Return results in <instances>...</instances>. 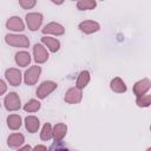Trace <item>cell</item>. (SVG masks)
Wrapping results in <instances>:
<instances>
[{"mask_svg":"<svg viewBox=\"0 0 151 151\" xmlns=\"http://www.w3.org/2000/svg\"><path fill=\"white\" fill-rule=\"evenodd\" d=\"M5 41L9 45V46H14V47H22V48H27L29 46V40L26 35L24 34H6L5 37Z\"/></svg>","mask_w":151,"mask_h":151,"instance_id":"1","label":"cell"},{"mask_svg":"<svg viewBox=\"0 0 151 151\" xmlns=\"http://www.w3.org/2000/svg\"><path fill=\"white\" fill-rule=\"evenodd\" d=\"M40 74H41V67L40 66H38V65L31 66L28 70H26V72L24 74V81H25V84L28 85V86L34 85L38 81Z\"/></svg>","mask_w":151,"mask_h":151,"instance_id":"2","label":"cell"},{"mask_svg":"<svg viewBox=\"0 0 151 151\" xmlns=\"http://www.w3.org/2000/svg\"><path fill=\"white\" fill-rule=\"evenodd\" d=\"M58 87V84L54 83V81H51V80H46V81H42L39 87L37 88V97L39 99H45L50 93H52L55 88Z\"/></svg>","mask_w":151,"mask_h":151,"instance_id":"3","label":"cell"},{"mask_svg":"<svg viewBox=\"0 0 151 151\" xmlns=\"http://www.w3.org/2000/svg\"><path fill=\"white\" fill-rule=\"evenodd\" d=\"M4 105L7 111H18L21 107L19 94L15 92H9L4 99Z\"/></svg>","mask_w":151,"mask_h":151,"instance_id":"4","label":"cell"},{"mask_svg":"<svg viewBox=\"0 0 151 151\" xmlns=\"http://www.w3.org/2000/svg\"><path fill=\"white\" fill-rule=\"evenodd\" d=\"M42 14L41 13H37V12H33V13H27L26 14V24H27V27L29 31L34 32L37 31L41 24H42Z\"/></svg>","mask_w":151,"mask_h":151,"instance_id":"5","label":"cell"},{"mask_svg":"<svg viewBox=\"0 0 151 151\" xmlns=\"http://www.w3.org/2000/svg\"><path fill=\"white\" fill-rule=\"evenodd\" d=\"M5 77L7 79V81L9 83L11 86H19L21 84V72L18 70V68H7L6 72H5Z\"/></svg>","mask_w":151,"mask_h":151,"instance_id":"6","label":"cell"},{"mask_svg":"<svg viewBox=\"0 0 151 151\" xmlns=\"http://www.w3.org/2000/svg\"><path fill=\"white\" fill-rule=\"evenodd\" d=\"M81 98H83L81 90H79L77 87L68 88L65 93V97H64V99L67 104H78V103H80Z\"/></svg>","mask_w":151,"mask_h":151,"instance_id":"7","label":"cell"},{"mask_svg":"<svg viewBox=\"0 0 151 151\" xmlns=\"http://www.w3.org/2000/svg\"><path fill=\"white\" fill-rule=\"evenodd\" d=\"M78 28L85 34H92L100 29V25L94 20H85L79 24Z\"/></svg>","mask_w":151,"mask_h":151,"instance_id":"8","label":"cell"},{"mask_svg":"<svg viewBox=\"0 0 151 151\" xmlns=\"http://www.w3.org/2000/svg\"><path fill=\"white\" fill-rule=\"evenodd\" d=\"M33 55H34V60L38 64H44L45 61H47L48 59V53L47 50L41 45V44H35L33 47Z\"/></svg>","mask_w":151,"mask_h":151,"instance_id":"9","label":"cell"},{"mask_svg":"<svg viewBox=\"0 0 151 151\" xmlns=\"http://www.w3.org/2000/svg\"><path fill=\"white\" fill-rule=\"evenodd\" d=\"M151 87V81L149 78H144L139 81H137L134 85H133V93L139 97V96H143L145 94Z\"/></svg>","mask_w":151,"mask_h":151,"instance_id":"10","label":"cell"},{"mask_svg":"<svg viewBox=\"0 0 151 151\" xmlns=\"http://www.w3.org/2000/svg\"><path fill=\"white\" fill-rule=\"evenodd\" d=\"M42 34H54V35H63L65 33V28L58 22H50L42 29Z\"/></svg>","mask_w":151,"mask_h":151,"instance_id":"11","label":"cell"},{"mask_svg":"<svg viewBox=\"0 0 151 151\" xmlns=\"http://www.w3.org/2000/svg\"><path fill=\"white\" fill-rule=\"evenodd\" d=\"M67 133V126L64 123H57L52 129V137L54 142H61Z\"/></svg>","mask_w":151,"mask_h":151,"instance_id":"12","label":"cell"},{"mask_svg":"<svg viewBox=\"0 0 151 151\" xmlns=\"http://www.w3.org/2000/svg\"><path fill=\"white\" fill-rule=\"evenodd\" d=\"M6 27L14 32H21L25 29L24 21L20 19V17H11L6 22Z\"/></svg>","mask_w":151,"mask_h":151,"instance_id":"13","label":"cell"},{"mask_svg":"<svg viewBox=\"0 0 151 151\" xmlns=\"http://www.w3.org/2000/svg\"><path fill=\"white\" fill-rule=\"evenodd\" d=\"M40 126V120L34 116H28L25 118V127L29 133H35Z\"/></svg>","mask_w":151,"mask_h":151,"instance_id":"14","label":"cell"},{"mask_svg":"<svg viewBox=\"0 0 151 151\" xmlns=\"http://www.w3.org/2000/svg\"><path fill=\"white\" fill-rule=\"evenodd\" d=\"M24 142H25V137L21 133H12L7 138V145L12 149L21 146L24 144Z\"/></svg>","mask_w":151,"mask_h":151,"instance_id":"15","label":"cell"},{"mask_svg":"<svg viewBox=\"0 0 151 151\" xmlns=\"http://www.w3.org/2000/svg\"><path fill=\"white\" fill-rule=\"evenodd\" d=\"M110 88H111L113 92H116V93H124V92H126V90H127L126 84H125L119 77H116V78H113V79L111 80V83H110Z\"/></svg>","mask_w":151,"mask_h":151,"instance_id":"16","label":"cell"},{"mask_svg":"<svg viewBox=\"0 0 151 151\" xmlns=\"http://www.w3.org/2000/svg\"><path fill=\"white\" fill-rule=\"evenodd\" d=\"M14 58H15V63L20 67H26L31 63V55L26 51H19V52H17Z\"/></svg>","mask_w":151,"mask_h":151,"instance_id":"17","label":"cell"},{"mask_svg":"<svg viewBox=\"0 0 151 151\" xmlns=\"http://www.w3.org/2000/svg\"><path fill=\"white\" fill-rule=\"evenodd\" d=\"M41 42L45 44V45L48 47V50H50L51 52H53V53H55V52L59 51V48H60V42H59V40H57L55 38L42 37V38H41Z\"/></svg>","mask_w":151,"mask_h":151,"instance_id":"18","label":"cell"},{"mask_svg":"<svg viewBox=\"0 0 151 151\" xmlns=\"http://www.w3.org/2000/svg\"><path fill=\"white\" fill-rule=\"evenodd\" d=\"M90 79H91V74H90V72H88V71H86V70L81 71V72L79 73V76H78L76 87H77V88H79V90L84 88V87H85V86H87V84L90 83Z\"/></svg>","mask_w":151,"mask_h":151,"instance_id":"19","label":"cell"},{"mask_svg":"<svg viewBox=\"0 0 151 151\" xmlns=\"http://www.w3.org/2000/svg\"><path fill=\"white\" fill-rule=\"evenodd\" d=\"M7 126L11 130H18L21 126V117L19 114H9L7 117Z\"/></svg>","mask_w":151,"mask_h":151,"instance_id":"20","label":"cell"},{"mask_svg":"<svg viewBox=\"0 0 151 151\" xmlns=\"http://www.w3.org/2000/svg\"><path fill=\"white\" fill-rule=\"evenodd\" d=\"M96 6H97V1H94V0H80L77 2V8L79 11L93 9Z\"/></svg>","mask_w":151,"mask_h":151,"instance_id":"21","label":"cell"},{"mask_svg":"<svg viewBox=\"0 0 151 151\" xmlns=\"http://www.w3.org/2000/svg\"><path fill=\"white\" fill-rule=\"evenodd\" d=\"M40 107H41V104H40L39 100H37V99H29V100L25 104L24 110H25L26 112H37V111L40 110Z\"/></svg>","mask_w":151,"mask_h":151,"instance_id":"22","label":"cell"},{"mask_svg":"<svg viewBox=\"0 0 151 151\" xmlns=\"http://www.w3.org/2000/svg\"><path fill=\"white\" fill-rule=\"evenodd\" d=\"M40 138L41 140H50L52 138V126L50 123H46L42 126V130L40 132Z\"/></svg>","mask_w":151,"mask_h":151,"instance_id":"23","label":"cell"},{"mask_svg":"<svg viewBox=\"0 0 151 151\" xmlns=\"http://www.w3.org/2000/svg\"><path fill=\"white\" fill-rule=\"evenodd\" d=\"M136 104L139 107H147V106H150V104H151V96L150 94H143V96L137 97Z\"/></svg>","mask_w":151,"mask_h":151,"instance_id":"24","label":"cell"},{"mask_svg":"<svg viewBox=\"0 0 151 151\" xmlns=\"http://www.w3.org/2000/svg\"><path fill=\"white\" fill-rule=\"evenodd\" d=\"M47 151H73L70 147H67L63 142H54L48 149Z\"/></svg>","mask_w":151,"mask_h":151,"instance_id":"25","label":"cell"},{"mask_svg":"<svg viewBox=\"0 0 151 151\" xmlns=\"http://www.w3.org/2000/svg\"><path fill=\"white\" fill-rule=\"evenodd\" d=\"M37 4L35 0H19V5L24 8V9H31L32 7H34Z\"/></svg>","mask_w":151,"mask_h":151,"instance_id":"26","label":"cell"},{"mask_svg":"<svg viewBox=\"0 0 151 151\" xmlns=\"http://www.w3.org/2000/svg\"><path fill=\"white\" fill-rule=\"evenodd\" d=\"M6 91H7V85H6V83H5L2 79H0V96L5 94Z\"/></svg>","mask_w":151,"mask_h":151,"instance_id":"27","label":"cell"},{"mask_svg":"<svg viewBox=\"0 0 151 151\" xmlns=\"http://www.w3.org/2000/svg\"><path fill=\"white\" fill-rule=\"evenodd\" d=\"M32 151H47V147L45 145H37L34 149H32Z\"/></svg>","mask_w":151,"mask_h":151,"instance_id":"28","label":"cell"},{"mask_svg":"<svg viewBox=\"0 0 151 151\" xmlns=\"http://www.w3.org/2000/svg\"><path fill=\"white\" fill-rule=\"evenodd\" d=\"M18 151H32V147H31L29 145H25V146L20 147Z\"/></svg>","mask_w":151,"mask_h":151,"instance_id":"29","label":"cell"},{"mask_svg":"<svg viewBox=\"0 0 151 151\" xmlns=\"http://www.w3.org/2000/svg\"><path fill=\"white\" fill-rule=\"evenodd\" d=\"M146 151H151V149H150V147H147V150H146Z\"/></svg>","mask_w":151,"mask_h":151,"instance_id":"30","label":"cell"},{"mask_svg":"<svg viewBox=\"0 0 151 151\" xmlns=\"http://www.w3.org/2000/svg\"><path fill=\"white\" fill-rule=\"evenodd\" d=\"M0 106H1V104H0Z\"/></svg>","mask_w":151,"mask_h":151,"instance_id":"31","label":"cell"}]
</instances>
